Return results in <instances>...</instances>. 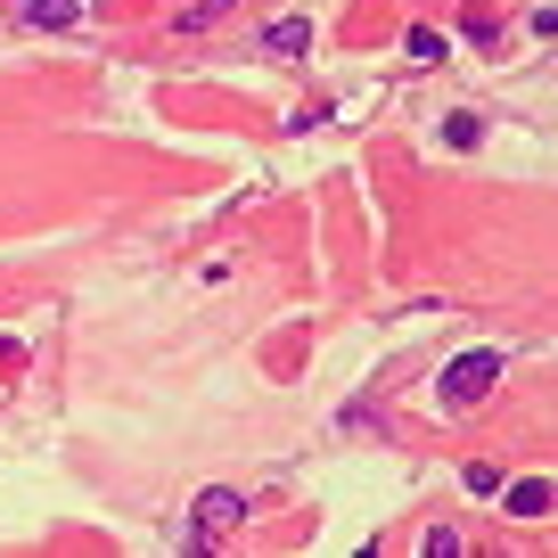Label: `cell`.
<instances>
[{
    "mask_svg": "<svg viewBox=\"0 0 558 558\" xmlns=\"http://www.w3.org/2000/svg\"><path fill=\"white\" fill-rule=\"evenodd\" d=\"M501 369H509V353H501V345H476V353H460V362H444V378H436L444 411H476V402L501 386Z\"/></svg>",
    "mask_w": 558,
    "mask_h": 558,
    "instance_id": "obj_1",
    "label": "cell"
},
{
    "mask_svg": "<svg viewBox=\"0 0 558 558\" xmlns=\"http://www.w3.org/2000/svg\"><path fill=\"white\" fill-rule=\"evenodd\" d=\"M246 509H255V501H246L239 485H206V493H197V518H190V550H206L214 534H230V525H246Z\"/></svg>",
    "mask_w": 558,
    "mask_h": 558,
    "instance_id": "obj_2",
    "label": "cell"
},
{
    "mask_svg": "<svg viewBox=\"0 0 558 558\" xmlns=\"http://www.w3.org/2000/svg\"><path fill=\"white\" fill-rule=\"evenodd\" d=\"M263 41H271V58H304V50H313V17H279Z\"/></svg>",
    "mask_w": 558,
    "mask_h": 558,
    "instance_id": "obj_3",
    "label": "cell"
},
{
    "mask_svg": "<svg viewBox=\"0 0 558 558\" xmlns=\"http://www.w3.org/2000/svg\"><path fill=\"white\" fill-rule=\"evenodd\" d=\"M74 17H83V0H25V25H41V34H58Z\"/></svg>",
    "mask_w": 558,
    "mask_h": 558,
    "instance_id": "obj_4",
    "label": "cell"
},
{
    "mask_svg": "<svg viewBox=\"0 0 558 558\" xmlns=\"http://www.w3.org/2000/svg\"><path fill=\"white\" fill-rule=\"evenodd\" d=\"M230 9H239V0H190V9H181V34H206V25H222Z\"/></svg>",
    "mask_w": 558,
    "mask_h": 558,
    "instance_id": "obj_5",
    "label": "cell"
},
{
    "mask_svg": "<svg viewBox=\"0 0 558 558\" xmlns=\"http://www.w3.org/2000/svg\"><path fill=\"white\" fill-rule=\"evenodd\" d=\"M476 140H485L476 116H444V148H476Z\"/></svg>",
    "mask_w": 558,
    "mask_h": 558,
    "instance_id": "obj_6",
    "label": "cell"
},
{
    "mask_svg": "<svg viewBox=\"0 0 558 558\" xmlns=\"http://www.w3.org/2000/svg\"><path fill=\"white\" fill-rule=\"evenodd\" d=\"M418 550H427V558H469V534H452V525H436V534L418 542Z\"/></svg>",
    "mask_w": 558,
    "mask_h": 558,
    "instance_id": "obj_7",
    "label": "cell"
},
{
    "mask_svg": "<svg viewBox=\"0 0 558 558\" xmlns=\"http://www.w3.org/2000/svg\"><path fill=\"white\" fill-rule=\"evenodd\" d=\"M402 50H411L418 66H427V58H444V34H436V25H411V41H402Z\"/></svg>",
    "mask_w": 558,
    "mask_h": 558,
    "instance_id": "obj_8",
    "label": "cell"
},
{
    "mask_svg": "<svg viewBox=\"0 0 558 558\" xmlns=\"http://www.w3.org/2000/svg\"><path fill=\"white\" fill-rule=\"evenodd\" d=\"M509 509H518V518H542V509H550V485H518V493H509Z\"/></svg>",
    "mask_w": 558,
    "mask_h": 558,
    "instance_id": "obj_9",
    "label": "cell"
},
{
    "mask_svg": "<svg viewBox=\"0 0 558 558\" xmlns=\"http://www.w3.org/2000/svg\"><path fill=\"white\" fill-rule=\"evenodd\" d=\"M460 485H469V493H485V501H493V493H501V469H485V460H476V469L460 476Z\"/></svg>",
    "mask_w": 558,
    "mask_h": 558,
    "instance_id": "obj_10",
    "label": "cell"
},
{
    "mask_svg": "<svg viewBox=\"0 0 558 558\" xmlns=\"http://www.w3.org/2000/svg\"><path fill=\"white\" fill-rule=\"evenodd\" d=\"M469 41H485V50H493V41H501V25H493V9H469Z\"/></svg>",
    "mask_w": 558,
    "mask_h": 558,
    "instance_id": "obj_11",
    "label": "cell"
},
{
    "mask_svg": "<svg viewBox=\"0 0 558 558\" xmlns=\"http://www.w3.org/2000/svg\"><path fill=\"white\" fill-rule=\"evenodd\" d=\"M534 34H542V41H558V0H550V9L534 17Z\"/></svg>",
    "mask_w": 558,
    "mask_h": 558,
    "instance_id": "obj_12",
    "label": "cell"
}]
</instances>
